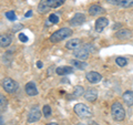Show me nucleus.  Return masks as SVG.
<instances>
[{
	"label": "nucleus",
	"instance_id": "f257e3e1",
	"mask_svg": "<svg viewBox=\"0 0 133 125\" xmlns=\"http://www.w3.org/2000/svg\"><path fill=\"white\" fill-rule=\"evenodd\" d=\"M72 33L73 32L70 28H61L59 30L53 32L52 34L50 36L49 40H50V42H52V43H58V42H60V41L66 39L68 37H71Z\"/></svg>",
	"mask_w": 133,
	"mask_h": 125
},
{
	"label": "nucleus",
	"instance_id": "f03ea898",
	"mask_svg": "<svg viewBox=\"0 0 133 125\" xmlns=\"http://www.w3.org/2000/svg\"><path fill=\"white\" fill-rule=\"evenodd\" d=\"M111 114L114 121L121 122L125 117V110H124V107L120 102H114L111 105Z\"/></svg>",
	"mask_w": 133,
	"mask_h": 125
},
{
	"label": "nucleus",
	"instance_id": "7ed1b4c3",
	"mask_svg": "<svg viewBox=\"0 0 133 125\" xmlns=\"http://www.w3.org/2000/svg\"><path fill=\"white\" fill-rule=\"evenodd\" d=\"M74 112H76V114L79 116L80 119H90L91 116L93 115V112L92 110L90 109L88 105H85L84 103H78L74 105L73 107Z\"/></svg>",
	"mask_w": 133,
	"mask_h": 125
},
{
	"label": "nucleus",
	"instance_id": "20e7f679",
	"mask_svg": "<svg viewBox=\"0 0 133 125\" xmlns=\"http://www.w3.org/2000/svg\"><path fill=\"white\" fill-rule=\"evenodd\" d=\"M92 47H91V44H84L83 47H80L78 48L77 50H74L73 51V55L76 59L78 60H81V61H84L89 58V54L90 52L92 51Z\"/></svg>",
	"mask_w": 133,
	"mask_h": 125
},
{
	"label": "nucleus",
	"instance_id": "39448f33",
	"mask_svg": "<svg viewBox=\"0 0 133 125\" xmlns=\"http://www.w3.org/2000/svg\"><path fill=\"white\" fill-rule=\"evenodd\" d=\"M2 87L3 90L6 91L7 93H15L17 90H18V83H17L14 79L11 78H5L2 80Z\"/></svg>",
	"mask_w": 133,
	"mask_h": 125
},
{
	"label": "nucleus",
	"instance_id": "423d86ee",
	"mask_svg": "<svg viewBox=\"0 0 133 125\" xmlns=\"http://www.w3.org/2000/svg\"><path fill=\"white\" fill-rule=\"evenodd\" d=\"M40 119H41V112H40V110H39L37 106L32 107L31 111L29 112V114H28V117H27L28 123H35V122H38Z\"/></svg>",
	"mask_w": 133,
	"mask_h": 125
},
{
	"label": "nucleus",
	"instance_id": "0eeeda50",
	"mask_svg": "<svg viewBox=\"0 0 133 125\" xmlns=\"http://www.w3.org/2000/svg\"><path fill=\"white\" fill-rule=\"evenodd\" d=\"M84 22H85V16L83 13H80V12L76 13L70 19V26H72V27H79Z\"/></svg>",
	"mask_w": 133,
	"mask_h": 125
},
{
	"label": "nucleus",
	"instance_id": "6e6552de",
	"mask_svg": "<svg viewBox=\"0 0 133 125\" xmlns=\"http://www.w3.org/2000/svg\"><path fill=\"white\" fill-rule=\"evenodd\" d=\"M85 79L87 81H89L92 84H95V83H99L102 80V75L99 72H95V71H90L85 74Z\"/></svg>",
	"mask_w": 133,
	"mask_h": 125
},
{
	"label": "nucleus",
	"instance_id": "1a4fd4ad",
	"mask_svg": "<svg viewBox=\"0 0 133 125\" xmlns=\"http://www.w3.org/2000/svg\"><path fill=\"white\" fill-rule=\"evenodd\" d=\"M109 24V20H108L105 17H100L99 19H97L94 24V28H95V31L97 32H102L104 30V28H107V26Z\"/></svg>",
	"mask_w": 133,
	"mask_h": 125
},
{
	"label": "nucleus",
	"instance_id": "9d476101",
	"mask_svg": "<svg viewBox=\"0 0 133 125\" xmlns=\"http://www.w3.org/2000/svg\"><path fill=\"white\" fill-rule=\"evenodd\" d=\"M83 95H84V99L87 101L94 102L95 100L98 99V91H97V89H94V87H89V89L85 90V92Z\"/></svg>",
	"mask_w": 133,
	"mask_h": 125
},
{
	"label": "nucleus",
	"instance_id": "9b49d317",
	"mask_svg": "<svg viewBox=\"0 0 133 125\" xmlns=\"http://www.w3.org/2000/svg\"><path fill=\"white\" fill-rule=\"evenodd\" d=\"M24 91H26L27 95H29V96H36L39 93L38 89H37V86L33 82H28L26 86H24Z\"/></svg>",
	"mask_w": 133,
	"mask_h": 125
},
{
	"label": "nucleus",
	"instance_id": "f8f14e48",
	"mask_svg": "<svg viewBox=\"0 0 133 125\" xmlns=\"http://www.w3.org/2000/svg\"><path fill=\"white\" fill-rule=\"evenodd\" d=\"M131 36H132V32H131V30H129V29H120L119 31L115 32V38L120 39V40L130 39Z\"/></svg>",
	"mask_w": 133,
	"mask_h": 125
},
{
	"label": "nucleus",
	"instance_id": "ddd939ff",
	"mask_svg": "<svg viewBox=\"0 0 133 125\" xmlns=\"http://www.w3.org/2000/svg\"><path fill=\"white\" fill-rule=\"evenodd\" d=\"M107 1H109L112 5L120 6L123 8H129L133 6V0H107Z\"/></svg>",
	"mask_w": 133,
	"mask_h": 125
},
{
	"label": "nucleus",
	"instance_id": "4468645a",
	"mask_svg": "<svg viewBox=\"0 0 133 125\" xmlns=\"http://www.w3.org/2000/svg\"><path fill=\"white\" fill-rule=\"evenodd\" d=\"M74 69L72 66H69V65H63V66H59V68L56 69V73L58 75H66V74H71L73 73Z\"/></svg>",
	"mask_w": 133,
	"mask_h": 125
},
{
	"label": "nucleus",
	"instance_id": "2eb2a0df",
	"mask_svg": "<svg viewBox=\"0 0 133 125\" xmlns=\"http://www.w3.org/2000/svg\"><path fill=\"white\" fill-rule=\"evenodd\" d=\"M104 9L101 7V6H99V5H92V6H90L89 8V15L90 16H99V15H102V13H104Z\"/></svg>",
	"mask_w": 133,
	"mask_h": 125
},
{
	"label": "nucleus",
	"instance_id": "dca6fc26",
	"mask_svg": "<svg viewBox=\"0 0 133 125\" xmlns=\"http://www.w3.org/2000/svg\"><path fill=\"white\" fill-rule=\"evenodd\" d=\"M80 45H81L80 39H71L65 43V48L69 50H77L78 48H80Z\"/></svg>",
	"mask_w": 133,
	"mask_h": 125
},
{
	"label": "nucleus",
	"instance_id": "f3484780",
	"mask_svg": "<svg viewBox=\"0 0 133 125\" xmlns=\"http://www.w3.org/2000/svg\"><path fill=\"white\" fill-rule=\"evenodd\" d=\"M122 100L128 106H132L133 105V92L132 91H127V92H124L122 95Z\"/></svg>",
	"mask_w": 133,
	"mask_h": 125
},
{
	"label": "nucleus",
	"instance_id": "a211bd4d",
	"mask_svg": "<svg viewBox=\"0 0 133 125\" xmlns=\"http://www.w3.org/2000/svg\"><path fill=\"white\" fill-rule=\"evenodd\" d=\"M11 38L7 34H0V47L7 48L11 44Z\"/></svg>",
	"mask_w": 133,
	"mask_h": 125
},
{
	"label": "nucleus",
	"instance_id": "6ab92c4d",
	"mask_svg": "<svg viewBox=\"0 0 133 125\" xmlns=\"http://www.w3.org/2000/svg\"><path fill=\"white\" fill-rule=\"evenodd\" d=\"M50 8L48 7V0H41L38 5V12L39 13H47Z\"/></svg>",
	"mask_w": 133,
	"mask_h": 125
},
{
	"label": "nucleus",
	"instance_id": "aec40b11",
	"mask_svg": "<svg viewBox=\"0 0 133 125\" xmlns=\"http://www.w3.org/2000/svg\"><path fill=\"white\" fill-rule=\"evenodd\" d=\"M65 2V0H48V7L50 9H56L61 7Z\"/></svg>",
	"mask_w": 133,
	"mask_h": 125
},
{
	"label": "nucleus",
	"instance_id": "412c9836",
	"mask_svg": "<svg viewBox=\"0 0 133 125\" xmlns=\"http://www.w3.org/2000/svg\"><path fill=\"white\" fill-rule=\"evenodd\" d=\"M7 107H8V100L5 95L0 93V114H2L7 110Z\"/></svg>",
	"mask_w": 133,
	"mask_h": 125
},
{
	"label": "nucleus",
	"instance_id": "4be33fe9",
	"mask_svg": "<svg viewBox=\"0 0 133 125\" xmlns=\"http://www.w3.org/2000/svg\"><path fill=\"white\" fill-rule=\"evenodd\" d=\"M84 87L83 86H81V85H77L76 87H74V90H73V93H72V95L71 96L72 98H80V96H82L83 94H84Z\"/></svg>",
	"mask_w": 133,
	"mask_h": 125
},
{
	"label": "nucleus",
	"instance_id": "5701e85b",
	"mask_svg": "<svg viewBox=\"0 0 133 125\" xmlns=\"http://www.w3.org/2000/svg\"><path fill=\"white\" fill-rule=\"evenodd\" d=\"M71 63H72L73 66H76L77 69H80V70L85 69L87 65H88V64L85 63V62H83V61H81V60H76V59L71 60Z\"/></svg>",
	"mask_w": 133,
	"mask_h": 125
},
{
	"label": "nucleus",
	"instance_id": "b1692460",
	"mask_svg": "<svg viewBox=\"0 0 133 125\" xmlns=\"http://www.w3.org/2000/svg\"><path fill=\"white\" fill-rule=\"evenodd\" d=\"M115 63L118 64L119 66H125L127 63H128V60L125 59V58H123V57H119V58H116L115 59Z\"/></svg>",
	"mask_w": 133,
	"mask_h": 125
},
{
	"label": "nucleus",
	"instance_id": "393cba45",
	"mask_svg": "<svg viewBox=\"0 0 133 125\" xmlns=\"http://www.w3.org/2000/svg\"><path fill=\"white\" fill-rule=\"evenodd\" d=\"M42 113L44 115V117H50V115H51V113H52L51 106L50 105H44L42 107Z\"/></svg>",
	"mask_w": 133,
	"mask_h": 125
},
{
	"label": "nucleus",
	"instance_id": "a878e982",
	"mask_svg": "<svg viewBox=\"0 0 133 125\" xmlns=\"http://www.w3.org/2000/svg\"><path fill=\"white\" fill-rule=\"evenodd\" d=\"M48 20L51 23H58V22H59V17H58L57 15H55V13H51V15L49 16Z\"/></svg>",
	"mask_w": 133,
	"mask_h": 125
},
{
	"label": "nucleus",
	"instance_id": "bb28decb",
	"mask_svg": "<svg viewBox=\"0 0 133 125\" xmlns=\"http://www.w3.org/2000/svg\"><path fill=\"white\" fill-rule=\"evenodd\" d=\"M6 17L10 20V21H15V20L17 19V17H16V15H15L14 11H7V12H6Z\"/></svg>",
	"mask_w": 133,
	"mask_h": 125
},
{
	"label": "nucleus",
	"instance_id": "cd10ccee",
	"mask_svg": "<svg viewBox=\"0 0 133 125\" xmlns=\"http://www.w3.org/2000/svg\"><path fill=\"white\" fill-rule=\"evenodd\" d=\"M19 40L24 43V42H27V41H28V37L26 34H23V33H20V34H19Z\"/></svg>",
	"mask_w": 133,
	"mask_h": 125
},
{
	"label": "nucleus",
	"instance_id": "c85d7f7f",
	"mask_svg": "<svg viewBox=\"0 0 133 125\" xmlns=\"http://www.w3.org/2000/svg\"><path fill=\"white\" fill-rule=\"evenodd\" d=\"M30 16H32V11H31V10L27 11V12H26V15H24V17H26V18H28V17H30Z\"/></svg>",
	"mask_w": 133,
	"mask_h": 125
},
{
	"label": "nucleus",
	"instance_id": "c756f323",
	"mask_svg": "<svg viewBox=\"0 0 133 125\" xmlns=\"http://www.w3.org/2000/svg\"><path fill=\"white\" fill-rule=\"evenodd\" d=\"M42 62H41V61H38V62H37V66H38V68L39 69H41V68H42Z\"/></svg>",
	"mask_w": 133,
	"mask_h": 125
},
{
	"label": "nucleus",
	"instance_id": "7c9ffc66",
	"mask_svg": "<svg viewBox=\"0 0 133 125\" xmlns=\"http://www.w3.org/2000/svg\"><path fill=\"white\" fill-rule=\"evenodd\" d=\"M21 27H22L21 24H18V26H16V27H15V29H12V30H14V31H17V30H18V29H20Z\"/></svg>",
	"mask_w": 133,
	"mask_h": 125
},
{
	"label": "nucleus",
	"instance_id": "2f4dec72",
	"mask_svg": "<svg viewBox=\"0 0 133 125\" xmlns=\"http://www.w3.org/2000/svg\"><path fill=\"white\" fill-rule=\"evenodd\" d=\"M118 27H121V24H115L113 29H118Z\"/></svg>",
	"mask_w": 133,
	"mask_h": 125
},
{
	"label": "nucleus",
	"instance_id": "473e14b6",
	"mask_svg": "<svg viewBox=\"0 0 133 125\" xmlns=\"http://www.w3.org/2000/svg\"><path fill=\"white\" fill-rule=\"evenodd\" d=\"M0 125H5V124H3V122H2V119L1 117H0Z\"/></svg>",
	"mask_w": 133,
	"mask_h": 125
},
{
	"label": "nucleus",
	"instance_id": "72a5a7b5",
	"mask_svg": "<svg viewBox=\"0 0 133 125\" xmlns=\"http://www.w3.org/2000/svg\"><path fill=\"white\" fill-rule=\"evenodd\" d=\"M47 125H58V123H49V124H47Z\"/></svg>",
	"mask_w": 133,
	"mask_h": 125
}]
</instances>
